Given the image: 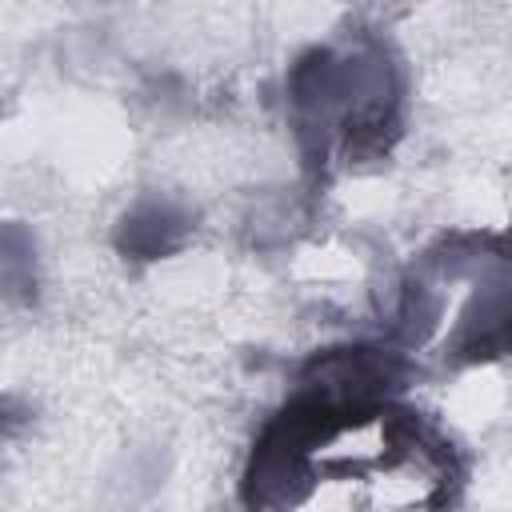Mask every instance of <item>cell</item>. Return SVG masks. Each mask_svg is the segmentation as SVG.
<instances>
[{
    "instance_id": "6da1fadb",
    "label": "cell",
    "mask_w": 512,
    "mask_h": 512,
    "mask_svg": "<svg viewBox=\"0 0 512 512\" xmlns=\"http://www.w3.org/2000/svg\"><path fill=\"white\" fill-rule=\"evenodd\" d=\"M460 456L420 412L384 396H340L304 384L260 432L240 496L252 508L296 504H448Z\"/></svg>"
},
{
    "instance_id": "7a4b0ae2",
    "label": "cell",
    "mask_w": 512,
    "mask_h": 512,
    "mask_svg": "<svg viewBox=\"0 0 512 512\" xmlns=\"http://www.w3.org/2000/svg\"><path fill=\"white\" fill-rule=\"evenodd\" d=\"M288 104L308 168H320L336 140L348 156H364L400 132V76L380 44L304 52L288 72Z\"/></svg>"
},
{
    "instance_id": "3957f363",
    "label": "cell",
    "mask_w": 512,
    "mask_h": 512,
    "mask_svg": "<svg viewBox=\"0 0 512 512\" xmlns=\"http://www.w3.org/2000/svg\"><path fill=\"white\" fill-rule=\"evenodd\" d=\"M188 232H192V216L180 204L148 196L132 212H124V220L116 228V248L132 260H160V256L176 252Z\"/></svg>"
}]
</instances>
